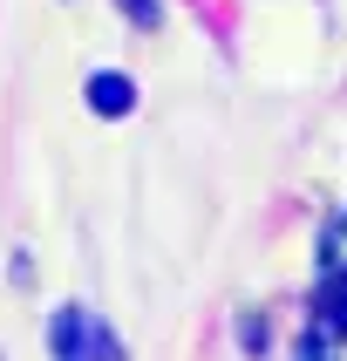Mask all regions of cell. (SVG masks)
Instances as JSON below:
<instances>
[{
    "mask_svg": "<svg viewBox=\"0 0 347 361\" xmlns=\"http://www.w3.org/2000/svg\"><path fill=\"white\" fill-rule=\"evenodd\" d=\"M48 355L55 361H130L122 341L89 314V307H55V314H48Z\"/></svg>",
    "mask_w": 347,
    "mask_h": 361,
    "instance_id": "obj_1",
    "label": "cell"
},
{
    "mask_svg": "<svg viewBox=\"0 0 347 361\" xmlns=\"http://www.w3.org/2000/svg\"><path fill=\"white\" fill-rule=\"evenodd\" d=\"M89 109H96V116H130V109H137V82L116 75V68L89 75Z\"/></svg>",
    "mask_w": 347,
    "mask_h": 361,
    "instance_id": "obj_2",
    "label": "cell"
},
{
    "mask_svg": "<svg viewBox=\"0 0 347 361\" xmlns=\"http://www.w3.org/2000/svg\"><path fill=\"white\" fill-rule=\"evenodd\" d=\"M320 314H327V334H341V341H347V273H334V280H327Z\"/></svg>",
    "mask_w": 347,
    "mask_h": 361,
    "instance_id": "obj_3",
    "label": "cell"
},
{
    "mask_svg": "<svg viewBox=\"0 0 347 361\" xmlns=\"http://www.w3.org/2000/svg\"><path fill=\"white\" fill-rule=\"evenodd\" d=\"M327 273H347V219L327 232Z\"/></svg>",
    "mask_w": 347,
    "mask_h": 361,
    "instance_id": "obj_4",
    "label": "cell"
},
{
    "mask_svg": "<svg viewBox=\"0 0 347 361\" xmlns=\"http://www.w3.org/2000/svg\"><path fill=\"white\" fill-rule=\"evenodd\" d=\"M116 7L137 20V27H157V20H163V7H157V0H116Z\"/></svg>",
    "mask_w": 347,
    "mask_h": 361,
    "instance_id": "obj_5",
    "label": "cell"
},
{
    "mask_svg": "<svg viewBox=\"0 0 347 361\" xmlns=\"http://www.w3.org/2000/svg\"><path fill=\"white\" fill-rule=\"evenodd\" d=\"M300 361H327V341H306V348H300Z\"/></svg>",
    "mask_w": 347,
    "mask_h": 361,
    "instance_id": "obj_6",
    "label": "cell"
}]
</instances>
